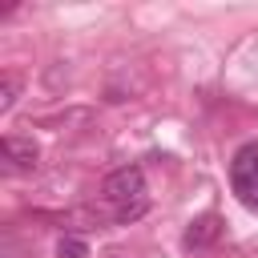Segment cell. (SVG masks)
<instances>
[{
    "label": "cell",
    "instance_id": "cell-1",
    "mask_svg": "<svg viewBox=\"0 0 258 258\" xmlns=\"http://www.w3.org/2000/svg\"><path fill=\"white\" fill-rule=\"evenodd\" d=\"M105 202L113 206V218L117 222H137L145 210H149V194H145V173L141 165H121L105 177L101 185Z\"/></svg>",
    "mask_w": 258,
    "mask_h": 258
},
{
    "label": "cell",
    "instance_id": "cell-2",
    "mask_svg": "<svg viewBox=\"0 0 258 258\" xmlns=\"http://www.w3.org/2000/svg\"><path fill=\"white\" fill-rule=\"evenodd\" d=\"M230 189L246 210H258V141H246L230 157Z\"/></svg>",
    "mask_w": 258,
    "mask_h": 258
},
{
    "label": "cell",
    "instance_id": "cell-3",
    "mask_svg": "<svg viewBox=\"0 0 258 258\" xmlns=\"http://www.w3.org/2000/svg\"><path fill=\"white\" fill-rule=\"evenodd\" d=\"M0 157H4V169L12 173H32L36 161H40V149L32 137H4L0 141Z\"/></svg>",
    "mask_w": 258,
    "mask_h": 258
},
{
    "label": "cell",
    "instance_id": "cell-4",
    "mask_svg": "<svg viewBox=\"0 0 258 258\" xmlns=\"http://www.w3.org/2000/svg\"><path fill=\"white\" fill-rule=\"evenodd\" d=\"M218 238H222V218H218V214H202V218H194V222L185 226L181 246H185V250H210Z\"/></svg>",
    "mask_w": 258,
    "mask_h": 258
},
{
    "label": "cell",
    "instance_id": "cell-5",
    "mask_svg": "<svg viewBox=\"0 0 258 258\" xmlns=\"http://www.w3.org/2000/svg\"><path fill=\"white\" fill-rule=\"evenodd\" d=\"M56 254H60V258H89V242L77 238V234H64V238L56 242Z\"/></svg>",
    "mask_w": 258,
    "mask_h": 258
},
{
    "label": "cell",
    "instance_id": "cell-6",
    "mask_svg": "<svg viewBox=\"0 0 258 258\" xmlns=\"http://www.w3.org/2000/svg\"><path fill=\"white\" fill-rule=\"evenodd\" d=\"M16 93H20V81L8 73V77H0V113H8L12 105H16Z\"/></svg>",
    "mask_w": 258,
    "mask_h": 258
}]
</instances>
